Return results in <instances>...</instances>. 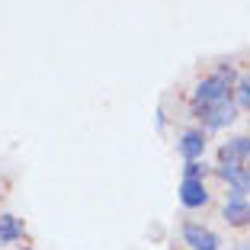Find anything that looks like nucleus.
<instances>
[{"label": "nucleus", "mask_w": 250, "mask_h": 250, "mask_svg": "<svg viewBox=\"0 0 250 250\" xmlns=\"http://www.w3.org/2000/svg\"><path fill=\"white\" fill-rule=\"evenodd\" d=\"M237 77L231 67H221V71H215L212 77H202V81L196 83V90H192V109L196 106H206L212 103V100H221V96H228L231 90H234Z\"/></svg>", "instance_id": "f257e3e1"}, {"label": "nucleus", "mask_w": 250, "mask_h": 250, "mask_svg": "<svg viewBox=\"0 0 250 250\" xmlns=\"http://www.w3.org/2000/svg\"><path fill=\"white\" fill-rule=\"evenodd\" d=\"M196 119L206 128H225V125H231L237 119V103H234V96H221V100H212V103H206V106H196Z\"/></svg>", "instance_id": "f03ea898"}, {"label": "nucleus", "mask_w": 250, "mask_h": 250, "mask_svg": "<svg viewBox=\"0 0 250 250\" xmlns=\"http://www.w3.org/2000/svg\"><path fill=\"white\" fill-rule=\"evenodd\" d=\"M218 167H250V138L237 135L218 147Z\"/></svg>", "instance_id": "7ed1b4c3"}, {"label": "nucleus", "mask_w": 250, "mask_h": 250, "mask_svg": "<svg viewBox=\"0 0 250 250\" xmlns=\"http://www.w3.org/2000/svg\"><path fill=\"white\" fill-rule=\"evenodd\" d=\"M183 244H189L192 250H218L221 237L215 234L212 228L199 225V221H186V225H183Z\"/></svg>", "instance_id": "20e7f679"}, {"label": "nucleus", "mask_w": 250, "mask_h": 250, "mask_svg": "<svg viewBox=\"0 0 250 250\" xmlns=\"http://www.w3.org/2000/svg\"><path fill=\"white\" fill-rule=\"evenodd\" d=\"M221 215H225L228 225L244 228V225H250V202L241 196V192H231V199L225 202V208H221Z\"/></svg>", "instance_id": "39448f33"}, {"label": "nucleus", "mask_w": 250, "mask_h": 250, "mask_svg": "<svg viewBox=\"0 0 250 250\" xmlns=\"http://www.w3.org/2000/svg\"><path fill=\"white\" fill-rule=\"evenodd\" d=\"M177 151H180V157H183L186 164H189V161H199V157L206 154V135L196 132V128L183 132V135H180V141H177Z\"/></svg>", "instance_id": "423d86ee"}, {"label": "nucleus", "mask_w": 250, "mask_h": 250, "mask_svg": "<svg viewBox=\"0 0 250 250\" xmlns=\"http://www.w3.org/2000/svg\"><path fill=\"white\" fill-rule=\"evenodd\" d=\"M180 202H183L186 208H199L208 202V189L202 180H183L180 183Z\"/></svg>", "instance_id": "0eeeda50"}, {"label": "nucleus", "mask_w": 250, "mask_h": 250, "mask_svg": "<svg viewBox=\"0 0 250 250\" xmlns=\"http://www.w3.org/2000/svg\"><path fill=\"white\" fill-rule=\"evenodd\" d=\"M218 177L225 183H231L234 192H250V167H218Z\"/></svg>", "instance_id": "6e6552de"}, {"label": "nucleus", "mask_w": 250, "mask_h": 250, "mask_svg": "<svg viewBox=\"0 0 250 250\" xmlns=\"http://www.w3.org/2000/svg\"><path fill=\"white\" fill-rule=\"evenodd\" d=\"M22 231H26L22 218H16V215H0V247L16 244L22 237Z\"/></svg>", "instance_id": "1a4fd4ad"}, {"label": "nucleus", "mask_w": 250, "mask_h": 250, "mask_svg": "<svg viewBox=\"0 0 250 250\" xmlns=\"http://www.w3.org/2000/svg\"><path fill=\"white\" fill-rule=\"evenodd\" d=\"M234 103H237V109H250V74L237 77V83H234Z\"/></svg>", "instance_id": "9d476101"}, {"label": "nucleus", "mask_w": 250, "mask_h": 250, "mask_svg": "<svg viewBox=\"0 0 250 250\" xmlns=\"http://www.w3.org/2000/svg\"><path fill=\"white\" fill-rule=\"evenodd\" d=\"M206 173H208V167L202 161H189L183 167V180H206Z\"/></svg>", "instance_id": "9b49d317"}, {"label": "nucleus", "mask_w": 250, "mask_h": 250, "mask_svg": "<svg viewBox=\"0 0 250 250\" xmlns=\"http://www.w3.org/2000/svg\"><path fill=\"white\" fill-rule=\"evenodd\" d=\"M244 250H250V241H247V244H244Z\"/></svg>", "instance_id": "f8f14e48"}, {"label": "nucleus", "mask_w": 250, "mask_h": 250, "mask_svg": "<svg viewBox=\"0 0 250 250\" xmlns=\"http://www.w3.org/2000/svg\"><path fill=\"white\" fill-rule=\"evenodd\" d=\"M20 250H32V247H20Z\"/></svg>", "instance_id": "ddd939ff"}]
</instances>
